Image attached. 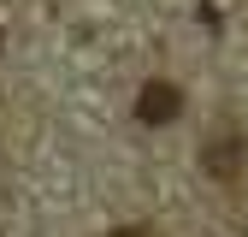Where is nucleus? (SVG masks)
<instances>
[{
  "instance_id": "nucleus-2",
  "label": "nucleus",
  "mask_w": 248,
  "mask_h": 237,
  "mask_svg": "<svg viewBox=\"0 0 248 237\" xmlns=\"http://www.w3.org/2000/svg\"><path fill=\"white\" fill-rule=\"evenodd\" d=\"M207 172H213V178H236V172H242V142H236V136L207 142Z\"/></svg>"
},
{
  "instance_id": "nucleus-3",
  "label": "nucleus",
  "mask_w": 248,
  "mask_h": 237,
  "mask_svg": "<svg viewBox=\"0 0 248 237\" xmlns=\"http://www.w3.org/2000/svg\"><path fill=\"white\" fill-rule=\"evenodd\" d=\"M107 237H142V231H136V225H118V231H107Z\"/></svg>"
},
{
  "instance_id": "nucleus-1",
  "label": "nucleus",
  "mask_w": 248,
  "mask_h": 237,
  "mask_svg": "<svg viewBox=\"0 0 248 237\" xmlns=\"http://www.w3.org/2000/svg\"><path fill=\"white\" fill-rule=\"evenodd\" d=\"M177 113H183V95H177V83H166V77L142 83V95H136V118H142V125H171Z\"/></svg>"
}]
</instances>
